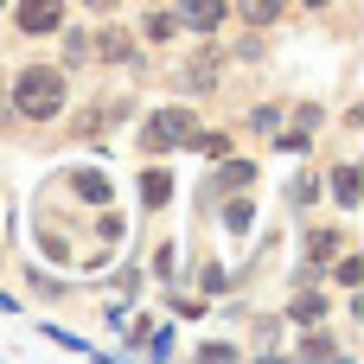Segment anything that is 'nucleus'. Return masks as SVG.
Wrapping results in <instances>:
<instances>
[{
  "mask_svg": "<svg viewBox=\"0 0 364 364\" xmlns=\"http://www.w3.org/2000/svg\"><path fill=\"white\" fill-rule=\"evenodd\" d=\"M13 109H19L26 122H51V115L64 109V70H58V64H32V70H19V83H13Z\"/></svg>",
  "mask_w": 364,
  "mask_h": 364,
  "instance_id": "obj_1",
  "label": "nucleus"
},
{
  "mask_svg": "<svg viewBox=\"0 0 364 364\" xmlns=\"http://www.w3.org/2000/svg\"><path fill=\"white\" fill-rule=\"evenodd\" d=\"M192 134H198V122H192V109H160L154 122H147V147H192Z\"/></svg>",
  "mask_w": 364,
  "mask_h": 364,
  "instance_id": "obj_2",
  "label": "nucleus"
},
{
  "mask_svg": "<svg viewBox=\"0 0 364 364\" xmlns=\"http://www.w3.org/2000/svg\"><path fill=\"white\" fill-rule=\"evenodd\" d=\"M13 19H19V32H58L64 26V6L58 0H19Z\"/></svg>",
  "mask_w": 364,
  "mask_h": 364,
  "instance_id": "obj_3",
  "label": "nucleus"
},
{
  "mask_svg": "<svg viewBox=\"0 0 364 364\" xmlns=\"http://www.w3.org/2000/svg\"><path fill=\"white\" fill-rule=\"evenodd\" d=\"M179 19L198 26V32H211V26H224V0H179Z\"/></svg>",
  "mask_w": 364,
  "mask_h": 364,
  "instance_id": "obj_4",
  "label": "nucleus"
},
{
  "mask_svg": "<svg viewBox=\"0 0 364 364\" xmlns=\"http://www.w3.org/2000/svg\"><path fill=\"white\" fill-rule=\"evenodd\" d=\"M70 186H77V198H90V205H109V179H102V173H70Z\"/></svg>",
  "mask_w": 364,
  "mask_h": 364,
  "instance_id": "obj_5",
  "label": "nucleus"
},
{
  "mask_svg": "<svg viewBox=\"0 0 364 364\" xmlns=\"http://www.w3.org/2000/svg\"><path fill=\"white\" fill-rule=\"evenodd\" d=\"M250 179H256V166H250V160H230V166L218 173V192H243Z\"/></svg>",
  "mask_w": 364,
  "mask_h": 364,
  "instance_id": "obj_6",
  "label": "nucleus"
},
{
  "mask_svg": "<svg viewBox=\"0 0 364 364\" xmlns=\"http://www.w3.org/2000/svg\"><path fill=\"white\" fill-rule=\"evenodd\" d=\"M141 32H147V38H154V45H160V38H173V32H179V19H173V13H160V6H154V13H147V19H141Z\"/></svg>",
  "mask_w": 364,
  "mask_h": 364,
  "instance_id": "obj_7",
  "label": "nucleus"
},
{
  "mask_svg": "<svg viewBox=\"0 0 364 364\" xmlns=\"http://www.w3.org/2000/svg\"><path fill=\"white\" fill-rule=\"evenodd\" d=\"M141 198H147V205H166V198H173V179H166V173H147V179H141Z\"/></svg>",
  "mask_w": 364,
  "mask_h": 364,
  "instance_id": "obj_8",
  "label": "nucleus"
},
{
  "mask_svg": "<svg viewBox=\"0 0 364 364\" xmlns=\"http://www.w3.org/2000/svg\"><path fill=\"white\" fill-rule=\"evenodd\" d=\"M333 198H339V205H358V173H352V166L333 173Z\"/></svg>",
  "mask_w": 364,
  "mask_h": 364,
  "instance_id": "obj_9",
  "label": "nucleus"
},
{
  "mask_svg": "<svg viewBox=\"0 0 364 364\" xmlns=\"http://www.w3.org/2000/svg\"><path fill=\"white\" fill-rule=\"evenodd\" d=\"M243 6H250L256 26H275V13H282V0H243Z\"/></svg>",
  "mask_w": 364,
  "mask_h": 364,
  "instance_id": "obj_10",
  "label": "nucleus"
},
{
  "mask_svg": "<svg viewBox=\"0 0 364 364\" xmlns=\"http://www.w3.org/2000/svg\"><path fill=\"white\" fill-rule=\"evenodd\" d=\"M192 147H205L211 160H224V154H230V141H224V134H192Z\"/></svg>",
  "mask_w": 364,
  "mask_h": 364,
  "instance_id": "obj_11",
  "label": "nucleus"
},
{
  "mask_svg": "<svg viewBox=\"0 0 364 364\" xmlns=\"http://www.w3.org/2000/svg\"><path fill=\"white\" fill-rule=\"evenodd\" d=\"M333 250H339V237H333V230H320V237H314V243H307V256H314V262H326V256H333Z\"/></svg>",
  "mask_w": 364,
  "mask_h": 364,
  "instance_id": "obj_12",
  "label": "nucleus"
},
{
  "mask_svg": "<svg viewBox=\"0 0 364 364\" xmlns=\"http://www.w3.org/2000/svg\"><path fill=\"white\" fill-rule=\"evenodd\" d=\"M320 314H326L320 294H301V301H294V320H320Z\"/></svg>",
  "mask_w": 364,
  "mask_h": 364,
  "instance_id": "obj_13",
  "label": "nucleus"
},
{
  "mask_svg": "<svg viewBox=\"0 0 364 364\" xmlns=\"http://www.w3.org/2000/svg\"><path fill=\"white\" fill-rule=\"evenodd\" d=\"M224 224H230V230H243V224H250V205H243V198H237V205H224Z\"/></svg>",
  "mask_w": 364,
  "mask_h": 364,
  "instance_id": "obj_14",
  "label": "nucleus"
},
{
  "mask_svg": "<svg viewBox=\"0 0 364 364\" xmlns=\"http://www.w3.org/2000/svg\"><path fill=\"white\" fill-rule=\"evenodd\" d=\"M339 282H346V288H358V282H364V262H352V256H346V262H339Z\"/></svg>",
  "mask_w": 364,
  "mask_h": 364,
  "instance_id": "obj_15",
  "label": "nucleus"
},
{
  "mask_svg": "<svg viewBox=\"0 0 364 364\" xmlns=\"http://www.w3.org/2000/svg\"><path fill=\"white\" fill-rule=\"evenodd\" d=\"M307 6H326V0H307Z\"/></svg>",
  "mask_w": 364,
  "mask_h": 364,
  "instance_id": "obj_16",
  "label": "nucleus"
}]
</instances>
